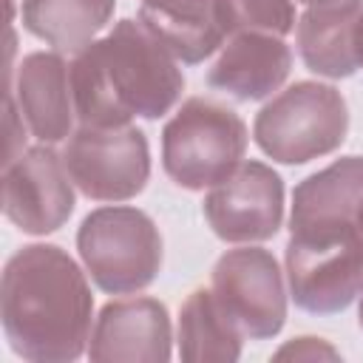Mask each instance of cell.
Here are the masks:
<instances>
[{"label":"cell","instance_id":"277c9868","mask_svg":"<svg viewBox=\"0 0 363 363\" xmlns=\"http://www.w3.org/2000/svg\"><path fill=\"white\" fill-rule=\"evenodd\" d=\"M349 133L346 96L326 82L301 79L278 91L252 122L264 156L281 164H306L335 153Z\"/></svg>","mask_w":363,"mask_h":363},{"label":"cell","instance_id":"ffe728a7","mask_svg":"<svg viewBox=\"0 0 363 363\" xmlns=\"http://www.w3.org/2000/svg\"><path fill=\"white\" fill-rule=\"evenodd\" d=\"M275 357L278 360H340V352L323 340V337H315V335H298L292 340H286L284 346L275 349Z\"/></svg>","mask_w":363,"mask_h":363},{"label":"cell","instance_id":"8fae6325","mask_svg":"<svg viewBox=\"0 0 363 363\" xmlns=\"http://www.w3.org/2000/svg\"><path fill=\"white\" fill-rule=\"evenodd\" d=\"M28 133L43 145L65 142L74 133L77 111L71 94V62L60 51H31L6 82Z\"/></svg>","mask_w":363,"mask_h":363},{"label":"cell","instance_id":"d6986e66","mask_svg":"<svg viewBox=\"0 0 363 363\" xmlns=\"http://www.w3.org/2000/svg\"><path fill=\"white\" fill-rule=\"evenodd\" d=\"M235 31H267L286 37L295 31V6L292 0H227Z\"/></svg>","mask_w":363,"mask_h":363},{"label":"cell","instance_id":"9c48e42d","mask_svg":"<svg viewBox=\"0 0 363 363\" xmlns=\"http://www.w3.org/2000/svg\"><path fill=\"white\" fill-rule=\"evenodd\" d=\"M201 216L227 244L269 241L284 224V179L264 162H241L207 190Z\"/></svg>","mask_w":363,"mask_h":363},{"label":"cell","instance_id":"ac0fdd59","mask_svg":"<svg viewBox=\"0 0 363 363\" xmlns=\"http://www.w3.org/2000/svg\"><path fill=\"white\" fill-rule=\"evenodd\" d=\"M244 332L218 306L210 286L193 289L179 309V357L182 360H238Z\"/></svg>","mask_w":363,"mask_h":363},{"label":"cell","instance_id":"7402d4cb","mask_svg":"<svg viewBox=\"0 0 363 363\" xmlns=\"http://www.w3.org/2000/svg\"><path fill=\"white\" fill-rule=\"evenodd\" d=\"M357 54H360V68H363V20H360V31H357Z\"/></svg>","mask_w":363,"mask_h":363},{"label":"cell","instance_id":"7c38bea8","mask_svg":"<svg viewBox=\"0 0 363 363\" xmlns=\"http://www.w3.org/2000/svg\"><path fill=\"white\" fill-rule=\"evenodd\" d=\"M91 360H147L164 363L173 357L170 312L159 298H122L108 301L91 329Z\"/></svg>","mask_w":363,"mask_h":363},{"label":"cell","instance_id":"52a82bcc","mask_svg":"<svg viewBox=\"0 0 363 363\" xmlns=\"http://www.w3.org/2000/svg\"><path fill=\"white\" fill-rule=\"evenodd\" d=\"M62 162L74 187L91 201H128L147 187L150 145L142 128L79 125L62 145Z\"/></svg>","mask_w":363,"mask_h":363},{"label":"cell","instance_id":"44dd1931","mask_svg":"<svg viewBox=\"0 0 363 363\" xmlns=\"http://www.w3.org/2000/svg\"><path fill=\"white\" fill-rule=\"evenodd\" d=\"M354 230H357V235H360V241H363V201H360V207H357V213H354Z\"/></svg>","mask_w":363,"mask_h":363},{"label":"cell","instance_id":"8992f818","mask_svg":"<svg viewBox=\"0 0 363 363\" xmlns=\"http://www.w3.org/2000/svg\"><path fill=\"white\" fill-rule=\"evenodd\" d=\"M289 298L309 315H337L363 289V241L357 230L289 233L284 250Z\"/></svg>","mask_w":363,"mask_h":363},{"label":"cell","instance_id":"5bb4252c","mask_svg":"<svg viewBox=\"0 0 363 363\" xmlns=\"http://www.w3.org/2000/svg\"><path fill=\"white\" fill-rule=\"evenodd\" d=\"M136 20L182 65L210 60L233 37L227 0H142Z\"/></svg>","mask_w":363,"mask_h":363},{"label":"cell","instance_id":"603a6c76","mask_svg":"<svg viewBox=\"0 0 363 363\" xmlns=\"http://www.w3.org/2000/svg\"><path fill=\"white\" fill-rule=\"evenodd\" d=\"M357 298H360V303H357V326L363 329V289H360V295H357Z\"/></svg>","mask_w":363,"mask_h":363},{"label":"cell","instance_id":"ba28073f","mask_svg":"<svg viewBox=\"0 0 363 363\" xmlns=\"http://www.w3.org/2000/svg\"><path fill=\"white\" fill-rule=\"evenodd\" d=\"M218 306L250 340H269L286 323V284L278 258L264 247H235L218 255L210 272Z\"/></svg>","mask_w":363,"mask_h":363},{"label":"cell","instance_id":"9a60e30c","mask_svg":"<svg viewBox=\"0 0 363 363\" xmlns=\"http://www.w3.org/2000/svg\"><path fill=\"white\" fill-rule=\"evenodd\" d=\"M363 0H320L306 6L295 23V45L306 71L326 79H346L360 68L357 31Z\"/></svg>","mask_w":363,"mask_h":363},{"label":"cell","instance_id":"2e32d148","mask_svg":"<svg viewBox=\"0 0 363 363\" xmlns=\"http://www.w3.org/2000/svg\"><path fill=\"white\" fill-rule=\"evenodd\" d=\"M363 201V156H340L323 170L306 176L292 190L289 233H340L354 230V213Z\"/></svg>","mask_w":363,"mask_h":363},{"label":"cell","instance_id":"e0dca14e","mask_svg":"<svg viewBox=\"0 0 363 363\" xmlns=\"http://www.w3.org/2000/svg\"><path fill=\"white\" fill-rule=\"evenodd\" d=\"M116 0H20L23 28L60 54H77L111 23Z\"/></svg>","mask_w":363,"mask_h":363},{"label":"cell","instance_id":"5b68a950","mask_svg":"<svg viewBox=\"0 0 363 363\" xmlns=\"http://www.w3.org/2000/svg\"><path fill=\"white\" fill-rule=\"evenodd\" d=\"M77 252L91 281L108 295L147 289L164 261V244L156 221L128 204L91 210L77 230Z\"/></svg>","mask_w":363,"mask_h":363},{"label":"cell","instance_id":"3957f363","mask_svg":"<svg viewBox=\"0 0 363 363\" xmlns=\"http://www.w3.org/2000/svg\"><path fill=\"white\" fill-rule=\"evenodd\" d=\"M247 145V125L233 108L210 96H187L162 128V167L176 187L201 193L244 162Z\"/></svg>","mask_w":363,"mask_h":363},{"label":"cell","instance_id":"7a4b0ae2","mask_svg":"<svg viewBox=\"0 0 363 363\" xmlns=\"http://www.w3.org/2000/svg\"><path fill=\"white\" fill-rule=\"evenodd\" d=\"M182 62L133 17L113 23L71 60L77 122L119 128L130 119H162L184 91Z\"/></svg>","mask_w":363,"mask_h":363},{"label":"cell","instance_id":"4fadbf2b","mask_svg":"<svg viewBox=\"0 0 363 363\" xmlns=\"http://www.w3.org/2000/svg\"><path fill=\"white\" fill-rule=\"evenodd\" d=\"M292 71V48L278 34L235 31L207 68V85L238 102L275 96Z\"/></svg>","mask_w":363,"mask_h":363},{"label":"cell","instance_id":"cb8c5ba5","mask_svg":"<svg viewBox=\"0 0 363 363\" xmlns=\"http://www.w3.org/2000/svg\"><path fill=\"white\" fill-rule=\"evenodd\" d=\"M295 3H306V6H312V3H320V0H295Z\"/></svg>","mask_w":363,"mask_h":363},{"label":"cell","instance_id":"6da1fadb","mask_svg":"<svg viewBox=\"0 0 363 363\" xmlns=\"http://www.w3.org/2000/svg\"><path fill=\"white\" fill-rule=\"evenodd\" d=\"M94 295L88 272L60 244L14 250L0 278L9 349L31 363H71L88 352Z\"/></svg>","mask_w":363,"mask_h":363},{"label":"cell","instance_id":"30bf717a","mask_svg":"<svg viewBox=\"0 0 363 363\" xmlns=\"http://www.w3.org/2000/svg\"><path fill=\"white\" fill-rule=\"evenodd\" d=\"M77 196L71 173L51 145L26 147L3 170V213L6 218L28 233H57L74 213Z\"/></svg>","mask_w":363,"mask_h":363}]
</instances>
